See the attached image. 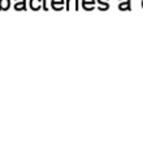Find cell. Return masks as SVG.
<instances>
[{"label":"cell","mask_w":143,"mask_h":148,"mask_svg":"<svg viewBox=\"0 0 143 148\" xmlns=\"http://www.w3.org/2000/svg\"><path fill=\"white\" fill-rule=\"evenodd\" d=\"M142 7H143V0H142Z\"/></svg>","instance_id":"11"},{"label":"cell","mask_w":143,"mask_h":148,"mask_svg":"<svg viewBox=\"0 0 143 148\" xmlns=\"http://www.w3.org/2000/svg\"><path fill=\"white\" fill-rule=\"evenodd\" d=\"M29 7L31 10H39L42 8V0H29Z\"/></svg>","instance_id":"6"},{"label":"cell","mask_w":143,"mask_h":148,"mask_svg":"<svg viewBox=\"0 0 143 148\" xmlns=\"http://www.w3.org/2000/svg\"><path fill=\"white\" fill-rule=\"evenodd\" d=\"M48 0H42V8H43V10H48Z\"/></svg>","instance_id":"9"},{"label":"cell","mask_w":143,"mask_h":148,"mask_svg":"<svg viewBox=\"0 0 143 148\" xmlns=\"http://www.w3.org/2000/svg\"><path fill=\"white\" fill-rule=\"evenodd\" d=\"M96 8L102 12L109 9V0H96Z\"/></svg>","instance_id":"4"},{"label":"cell","mask_w":143,"mask_h":148,"mask_svg":"<svg viewBox=\"0 0 143 148\" xmlns=\"http://www.w3.org/2000/svg\"><path fill=\"white\" fill-rule=\"evenodd\" d=\"M50 4L54 10H63L65 7V0H50Z\"/></svg>","instance_id":"1"},{"label":"cell","mask_w":143,"mask_h":148,"mask_svg":"<svg viewBox=\"0 0 143 148\" xmlns=\"http://www.w3.org/2000/svg\"><path fill=\"white\" fill-rule=\"evenodd\" d=\"M74 0H65V9L67 10H70L72 8V3H73Z\"/></svg>","instance_id":"8"},{"label":"cell","mask_w":143,"mask_h":148,"mask_svg":"<svg viewBox=\"0 0 143 148\" xmlns=\"http://www.w3.org/2000/svg\"><path fill=\"white\" fill-rule=\"evenodd\" d=\"M96 7V0H82V8L85 10H94Z\"/></svg>","instance_id":"2"},{"label":"cell","mask_w":143,"mask_h":148,"mask_svg":"<svg viewBox=\"0 0 143 148\" xmlns=\"http://www.w3.org/2000/svg\"><path fill=\"white\" fill-rule=\"evenodd\" d=\"M74 9L76 10L79 9V0H74Z\"/></svg>","instance_id":"10"},{"label":"cell","mask_w":143,"mask_h":148,"mask_svg":"<svg viewBox=\"0 0 143 148\" xmlns=\"http://www.w3.org/2000/svg\"><path fill=\"white\" fill-rule=\"evenodd\" d=\"M118 9L120 10H130L131 1L130 0H118Z\"/></svg>","instance_id":"5"},{"label":"cell","mask_w":143,"mask_h":148,"mask_svg":"<svg viewBox=\"0 0 143 148\" xmlns=\"http://www.w3.org/2000/svg\"><path fill=\"white\" fill-rule=\"evenodd\" d=\"M10 0H0V10H8L10 8Z\"/></svg>","instance_id":"7"},{"label":"cell","mask_w":143,"mask_h":148,"mask_svg":"<svg viewBox=\"0 0 143 148\" xmlns=\"http://www.w3.org/2000/svg\"><path fill=\"white\" fill-rule=\"evenodd\" d=\"M13 8L16 10H26L28 3H26V0H13Z\"/></svg>","instance_id":"3"}]
</instances>
